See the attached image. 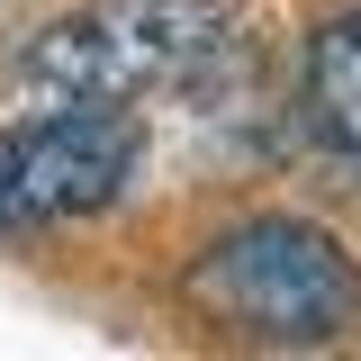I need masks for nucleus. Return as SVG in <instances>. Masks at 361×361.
<instances>
[{
	"label": "nucleus",
	"mask_w": 361,
	"mask_h": 361,
	"mask_svg": "<svg viewBox=\"0 0 361 361\" xmlns=\"http://www.w3.org/2000/svg\"><path fill=\"white\" fill-rule=\"evenodd\" d=\"M307 127L334 154H361V18H325L307 37Z\"/></svg>",
	"instance_id": "4"
},
{
	"label": "nucleus",
	"mask_w": 361,
	"mask_h": 361,
	"mask_svg": "<svg viewBox=\"0 0 361 361\" xmlns=\"http://www.w3.org/2000/svg\"><path fill=\"white\" fill-rule=\"evenodd\" d=\"M190 307L235 343L325 353L361 334V262L307 217H244L190 262Z\"/></svg>",
	"instance_id": "1"
},
{
	"label": "nucleus",
	"mask_w": 361,
	"mask_h": 361,
	"mask_svg": "<svg viewBox=\"0 0 361 361\" xmlns=\"http://www.w3.org/2000/svg\"><path fill=\"white\" fill-rule=\"evenodd\" d=\"M145 172V127L118 99H73L27 127H0V235L99 217Z\"/></svg>",
	"instance_id": "3"
},
{
	"label": "nucleus",
	"mask_w": 361,
	"mask_h": 361,
	"mask_svg": "<svg viewBox=\"0 0 361 361\" xmlns=\"http://www.w3.org/2000/svg\"><path fill=\"white\" fill-rule=\"evenodd\" d=\"M226 54V9L217 0H90L73 18H54L27 45V99L73 109V99H145L180 90Z\"/></svg>",
	"instance_id": "2"
}]
</instances>
